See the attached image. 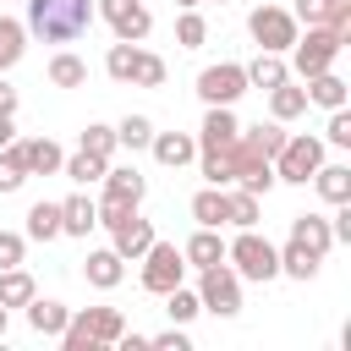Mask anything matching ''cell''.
<instances>
[{
  "instance_id": "obj_5",
  "label": "cell",
  "mask_w": 351,
  "mask_h": 351,
  "mask_svg": "<svg viewBox=\"0 0 351 351\" xmlns=\"http://www.w3.org/2000/svg\"><path fill=\"white\" fill-rule=\"evenodd\" d=\"M346 44H351V38H340L335 27H307V38L296 33V44H291L285 55H291V71H296V77H313V71H329Z\"/></svg>"
},
{
  "instance_id": "obj_34",
  "label": "cell",
  "mask_w": 351,
  "mask_h": 351,
  "mask_svg": "<svg viewBox=\"0 0 351 351\" xmlns=\"http://www.w3.org/2000/svg\"><path fill=\"white\" fill-rule=\"evenodd\" d=\"M241 137H247V143H252L263 159H274V154H280V143H285L291 132H285V121H269V126L258 121V126H241Z\"/></svg>"
},
{
  "instance_id": "obj_32",
  "label": "cell",
  "mask_w": 351,
  "mask_h": 351,
  "mask_svg": "<svg viewBox=\"0 0 351 351\" xmlns=\"http://www.w3.org/2000/svg\"><path fill=\"white\" fill-rule=\"evenodd\" d=\"M137 60H143V49H137V44H126V38H115V44H110V55H104V71H110L115 82H132V77H137Z\"/></svg>"
},
{
  "instance_id": "obj_44",
  "label": "cell",
  "mask_w": 351,
  "mask_h": 351,
  "mask_svg": "<svg viewBox=\"0 0 351 351\" xmlns=\"http://www.w3.org/2000/svg\"><path fill=\"white\" fill-rule=\"evenodd\" d=\"M148 346H159V351H186L192 340H186V329L176 324V329H159V335H148Z\"/></svg>"
},
{
  "instance_id": "obj_1",
  "label": "cell",
  "mask_w": 351,
  "mask_h": 351,
  "mask_svg": "<svg viewBox=\"0 0 351 351\" xmlns=\"http://www.w3.org/2000/svg\"><path fill=\"white\" fill-rule=\"evenodd\" d=\"M93 22V0H27V33L44 44H71Z\"/></svg>"
},
{
  "instance_id": "obj_9",
  "label": "cell",
  "mask_w": 351,
  "mask_h": 351,
  "mask_svg": "<svg viewBox=\"0 0 351 351\" xmlns=\"http://www.w3.org/2000/svg\"><path fill=\"white\" fill-rule=\"evenodd\" d=\"M93 16H104L115 27V38H126V44H143L154 33V16L143 0H93Z\"/></svg>"
},
{
  "instance_id": "obj_41",
  "label": "cell",
  "mask_w": 351,
  "mask_h": 351,
  "mask_svg": "<svg viewBox=\"0 0 351 351\" xmlns=\"http://www.w3.org/2000/svg\"><path fill=\"white\" fill-rule=\"evenodd\" d=\"M165 77H170V71H165V60L143 49V60H137V77H132V88H165Z\"/></svg>"
},
{
  "instance_id": "obj_26",
  "label": "cell",
  "mask_w": 351,
  "mask_h": 351,
  "mask_svg": "<svg viewBox=\"0 0 351 351\" xmlns=\"http://www.w3.org/2000/svg\"><path fill=\"white\" fill-rule=\"evenodd\" d=\"M318 263H324V258H318L313 247H302L296 236L280 247V274H291V280H313V274H318Z\"/></svg>"
},
{
  "instance_id": "obj_12",
  "label": "cell",
  "mask_w": 351,
  "mask_h": 351,
  "mask_svg": "<svg viewBox=\"0 0 351 351\" xmlns=\"http://www.w3.org/2000/svg\"><path fill=\"white\" fill-rule=\"evenodd\" d=\"M143 197H148V181H143L137 165H104V203H126V208H137Z\"/></svg>"
},
{
  "instance_id": "obj_28",
  "label": "cell",
  "mask_w": 351,
  "mask_h": 351,
  "mask_svg": "<svg viewBox=\"0 0 351 351\" xmlns=\"http://www.w3.org/2000/svg\"><path fill=\"white\" fill-rule=\"evenodd\" d=\"M22 181H27V154H22V137H11L0 148V197L5 192H22Z\"/></svg>"
},
{
  "instance_id": "obj_2",
  "label": "cell",
  "mask_w": 351,
  "mask_h": 351,
  "mask_svg": "<svg viewBox=\"0 0 351 351\" xmlns=\"http://www.w3.org/2000/svg\"><path fill=\"white\" fill-rule=\"evenodd\" d=\"M121 335H126L121 307H77L60 329V346L66 351H99V346H115Z\"/></svg>"
},
{
  "instance_id": "obj_35",
  "label": "cell",
  "mask_w": 351,
  "mask_h": 351,
  "mask_svg": "<svg viewBox=\"0 0 351 351\" xmlns=\"http://www.w3.org/2000/svg\"><path fill=\"white\" fill-rule=\"evenodd\" d=\"M192 219L219 230V225H225V186H203V192L192 197Z\"/></svg>"
},
{
  "instance_id": "obj_22",
  "label": "cell",
  "mask_w": 351,
  "mask_h": 351,
  "mask_svg": "<svg viewBox=\"0 0 351 351\" xmlns=\"http://www.w3.org/2000/svg\"><path fill=\"white\" fill-rule=\"evenodd\" d=\"M22 154H27V176H60V143L49 137H22Z\"/></svg>"
},
{
  "instance_id": "obj_19",
  "label": "cell",
  "mask_w": 351,
  "mask_h": 351,
  "mask_svg": "<svg viewBox=\"0 0 351 351\" xmlns=\"http://www.w3.org/2000/svg\"><path fill=\"white\" fill-rule=\"evenodd\" d=\"M302 82H307V88H302L307 104H318V110H340V104H346V77H335V66H329V71H313V77H302Z\"/></svg>"
},
{
  "instance_id": "obj_21",
  "label": "cell",
  "mask_w": 351,
  "mask_h": 351,
  "mask_svg": "<svg viewBox=\"0 0 351 351\" xmlns=\"http://www.w3.org/2000/svg\"><path fill=\"white\" fill-rule=\"evenodd\" d=\"M291 236H296L302 247H313L318 258H329V247H335V230H329L324 214H296V219H291Z\"/></svg>"
},
{
  "instance_id": "obj_18",
  "label": "cell",
  "mask_w": 351,
  "mask_h": 351,
  "mask_svg": "<svg viewBox=\"0 0 351 351\" xmlns=\"http://www.w3.org/2000/svg\"><path fill=\"white\" fill-rule=\"evenodd\" d=\"M241 71H247V88H263V93H269L274 82H285V77H291L285 55H274V49H258V55H252Z\"/></svg>"
},
{
  "instance_id": "obj_31",
  "label": "cell",
  "mask_w": 351,
  "mask_h": 351,
  "mask_svg": "<svg viewBox=\"0 0 351 351\" xmlns=\"http://www.w3.org/2000/svg\"><path fill=\"white\" fill-rule=\"evenodd\" d=\"M22 55H27V27L16 16H0V71H11Z\"/></svg>"
},
{
  "instance_id": "obj_13",
  "label": "cell",
  "mask_w": 351,
  "mask_h": 351,
  "mask_svg": "<svg viewBox=\"0 0 351 351\" xmlns=\"http://www.w3.org/2000/svg\"><path fill=\"white\" fill-rule=\"evenodd\" d=\"M236 132H241L236 110H230V104H208V115H203V126H197V154H214V148L236 143Z\"/></svg>"
},
{
  "instance_id": "obj_20",
  "label": "cell",
  "mask_w": 351,
  "mask_h": 351,
  "mask_svg": "<svg viewBox=\"0 0 351 351\" xmlns=\"http://www.w3.org/2000/svg\"><path fill=\"white\" fill-rule=\"evenodd\" d=\"M93 225H99V203H93V197L77 192V197L60 203V236H88Z\"/></svg>"
},
{
  "instance_id": "obj_40",
  "label": "cell",
  "mask_w": 351,
  "mask_h": 351,
  "mask_svg": "<svg viewBox=\"0 0 351 351\" xmlns=\"http://www.w3.org/2000/svg\"><path fill=\"white\" fill-rule=\"evenodd\" d=\"M324 148H351V110H329V126H324Z\"/></svg>"
},
{
  "instance_id": "obj_47",
  "label": "cell",
  "mask_w": 351,
  "mask_h": 351,
  "mask_svg": "<svg viewBox=\"0 0 351 351\" xmlns=\"http://www.w3.org/2000/svg\"><path fill=\"white\" fill-rule=\"evenodd\" d=\"M176 5H181V11H192V5H203V0H176ZM219 5H225V0H219Z\"/></svg>"
},
{
  "instance_id": "obj_16",
  "label": "cell",
  "mask_w": 351,
  "mask_h": 351,
  "mask_svg": "<svg viewBox=\"0 0 351 351\" xmlns=\"http://www.w3.org/2000/svg\"><path fill=\"white\" fill-rule=\"evenodd\" d=\"M66 318H71V307H66V302H55V296H33V302H27V329H33V335H44V340H60Z\"/></svg>"
},
{
  "instance_id": "obj_3",
  "label": "cell",
  "mask_w": 351,
  "mask_h": 351,
  "mask_svg": "<svg viewBox=\"0 0 351 351\" xmlns=\"http://www.w3.org/2000/svg\"><path fill=\"white\" fill-rule=\"evenodd\" d=\"M225 263H230L241 280H258V285L280 280V247H274L269 236H258V225H247L236 241H225Z\"/></svg>"
},
{
  "instance_id": "obj_43",
  "label": "cell",
  "mask_w": 351,
  "mask_h": 351,
  "mask_svg": "<svg viewBox=\"0 0 351 351\" xmlns=\"http://www.w3.org/2000/svg\"><path fill=\"white\" fill-rule=\"evenodd\" d=\"M329 11H335V0H296V22H307V27H324L329 22Z\"/></svg>"
},
{
  "instance_id": "obj_30",
  "label": "cell",
  "mask_w": 351,
  "mask_h": 351,
  "mask_svg": "<svg viewBox=\"0 0 351 351\" xmlns=\"http://www.w3.org/2000/svg\"><path fill=\"white\" fill-rule=\"evenodd\" d=\"M225 225H236V230L258 225V197L247 186H225Z\"/></svg>"
},
{
  "instance_id": "obj_10",
  "label": "cell",
  "mask_w": 351,
  "mask_h": 351,
  "mask_svg": "<svg viewBox=\"0 0 351 351\" xmlns=\"http://www.w3.org/2000/svg\"><path fill=\"white\" fill-rule=\"evenodd\" d=\"M247 93V71L236 60H219V66H203L197 71V99L203 104H236Z\"/></svg>"
},
{
  "instance_id": "obj_42",
  "label": "cell",
  "mask_w": 351,
  "mask_h": 351,
  "mask_svg": "<svg viewBox=\"0 0 351 351\" xmlns=\"http://www.w3.org/2000/svg\"><path fill=\"white\" fill-rule=\"evenodd\" d=\"M27 258V236L22 230H0V269H16Z\"/></svg>"
},
{
  "instance_id": "obj_39",
  "label": "cell",
  "mask_w": 351,
  "mask_h": 351,
  "mask_svg": "<svg viewBox=\"0 0 351 351\" xmlns=\"http://www.w3.org/2000/svg\"><path fill=\"white\" fill-rule=\"evenodd\" d=\"M148 137H154V121H148V115H126V121L115 126V143H121V148H132V154H137V148H148Z\"/></svg>"
},
{
  "instance_id": "obj_23",
  "label": "cell",
  "mask_w": 351,
  "mask_h": 351,
  "mask_svg": "<svg viewBox=\"0 0 351 351\" xmlns=\"http://www.w3.org/2000/svg\"><path fill=\"white\" fill-rule=\"evenodd\" d=\"M313 186H318L324 203H346V197H351V165H329V159H324V165L313 170Z\"/></svg>"
},
{
  "instance_id": "obj_37",
  "label": "cell",
  "mask_w": 351,
  "mask_h": 351,
  "mask_svg": "<svg viewBox=\"0 0 351 351\" xmlns=\"http://www.w3.org/2000/svg\"><path fill=\"white\" fill-rule=\"evenodd\" d=\"M165 313H170V324H192L203 313V302H197V291L176 285V291H165Z\"/></svg>"
},
{
  "instance_id": "obj_15",
  "label": "cell",
  "mask_w": 351,
  "mask_h": 351,
  "mask_svg": "<svg viewBox=\"0 0 351 351\" xmlns=\"http://www.w3.org/2000/svg\"><path fill=\"white\" fill-rule=\"evenodd\" d=\"M148 148H154V159H159L165 170H181V165L197 159V137H192V132H154Z\"/></svg>"
},
{
  "instance_id": "obj_27",
  "label": "cell",
  "mask_w": 351,
  "mask_h": 351,
  "mask_svg": "<svg viewBox=\"0 0 351 351\" xmlns=\"http://www.w3.org/2000/svg\"><path fill=\"white\" fill-rule=\"evenodd\" d=\"M38 296V285H33V274L16 263V269H0V307H27Z\"/></svg>"
},
{
  "instance_id": "obj_7",
  "label": "cell",
  "mask_w": 351,
  "mask_h": 351,
  "mask_svg": "<svg viewBox=\"0 0 351 351\" xmlns=\"http://www.w3.org/2000/svg\"><path fill=\"white\" fill-rule=\"evenodd\" d=\"M186 280V258H181V247L176 241H148V252H143V291L148 296H165V291H176Z\"/></svg>"
},
{
  "instance_id": "obj_25",
  "label": "cell",
  "mask_w": 351,
  "mask_h": 351,
  "mask_svg": "<svg viewBox=\"0 0 351 351\" xmlns=\"http://www.w3.org/2000/svg\"><path fill=\"white\" fill-rule=\"evenodd\" d=\"M27 241H55L60 236V203H49V197H38L33 208H27V230H22Z\"/></svg>"
},
{
  "instance_id": "obj_24",
  "label": "cell",
  "mask_w": 351,
  "mask_h": 351,
  "mask_svg": "<svg viewBox=\"0 0 351 351\" xmlns=\"http://www.w3.org/2000/svg\"><path fill=\"white\" fill-rule=\"evenodd\" d=\"M269 115H274V121H296V115H307V93H302L291 77L274 82V88H269Z\"/></svg>"
},
{
  "instance_id": "obj_38",
  "label": "cell",
  "mask_w": 351,
  "mask_h": 351,
  "mask_svg": "<svg viewBox=\"0 0 351 351\" xmlns=\"http://www.w3.org/2000/svg\"><path fill=\"white\" fill-rule=\"evenodd\" d=\"M176 44H181V49H197V44H208V22L197 16V5L176 16Z\"/></svg>"
},
{
  "instance_id": "obj_46",
  "label": "cell",
  "mask_w": 351,
  "mask_h": 351,
  "mask_svg": "<svg viewBox=\"0 0 351 351\" xmlns=\"http://www.w3.org/2000/svg\"><path fill=\"white\" fill-rule=\"evenodd\" d=\"M5 324H11V307H0V335H5Z\"/></svg>"
},
{
  "instance_id": "obj_11",
  "label": "cell",
  "mask_w": 351,
  "mask_h": 351,
  "mask_svg": "<svg viewBox=\"0 0 351 351\" xmlns=\"http://www.w3.org/2000/svg\"><path fill=\"white\" fill-rule=\"evenodd\" d=\"M148 241H154V219H143L137 208H132V214H121V219L110 225V247H115L126 263H132V258H143V252H148Z\"/></svg>"
},
{
  "instance_id": "obj_6",
  "label": "cell",
  "mask_w": 351,
  "mask_h": 351,
  "mask_svg": "<svg viewBox=\"0 0 351 351\" xmlns=\"http://www.w3.org/2000/svg\"><path fill=\"white\" fill-rule=\"evenodd\" d=\"M203 280H197V302H203V313H214V318H236L241 313V274L230 269V263H208V269H197Z\"/></svg>"
},
{
  "instance_id": "obj_14",
  "label": "cell",
  "mask_w": 351,
  "mask_h": 351,
  "mask_svg": "<svg viewBox=\"0 0 351 351\" xmlns=\"http://www.w3.org/2000/svg\"><path fill=\"white\" fill-rule=\"evenodd\" d=\"M82 280H88L93 291H115V285L126 280V258H121L115 247H93V252L82 258Z\"/></svg>"
},
{
  "instance_id": "obj_33",
  "label": "cell",
  "mask_w": 351,
  "mask_h": 351,
  "mask_svg": "<svg viewBox=\"0 0 351 351\" xmlns=\"http://www.w3.org/2000/svg\"><path fill=\"white\" fill-rule=\"evenodd\" d=\"M104 165H110V159H93V154H82V148H77L71 159H60V176H66V181H77V186H93V181H104Z\"/></svg>"
},
{
  "instance_id": "obj_8",
  "label": "cell",
  "mask_w": 351,
  "mask_h": 351,
  "mask_svg": "<svg viewBox=\"0 0 351 351\" xmlns=\"http://www.w3.org/2000/svg\"><path fill=\"white\" fill-rule=\"evenodd\" d=\"M247 33H252V44H258V49H274V55H285V49L296 44L302 22H296L285 5H269V0H263V5L247 16Z\"/></svg>"
},
{
  "instance_id": "obj_29",
  "label": "cell",
  "mask_w": 351,
  "mask_h": 351,
  "mask_svg": "<svg viewBox=\"0 0 351 351\" xmlns=\"http://www.w3.org/2000/svg\"><path fill=\"white\" fill-rule=\"evenodd\" d=\"M49 82H55V88H82V82H88V60L71 55V49L49 55Z\"/></svg>"
},
{
  "instance_id": "obj_4",
  "label": "cell",
  "mask_w": 351,
  "mask_h": 351,
  "mask_svg": "<svg viewBox=\"0 0 351 351\" xmlns=\"http://www.w3.org/2000/svg\"><path fill=\"white\" fill-rule=\"evenodd\" d=\"M318 165H324V137H313V132H296V137H285V143H280V154H274V181L307 186Z\"/></svg>"
},
{
  "instance_id": "obj_17",
  "label": "cell",
  "mask_w": 351,
  "mask_h": 351,
  "mask_svg": "<svg viewBox=\"0 0 351 351\" xmlns=\"http://www.w3.org/2000/svg\"><path fill=\"white\" fill-rule=\"evenodd\" d=\"M181 258H186V269H208V263H225V241H219V230H214V225H197V230L186 236Z\"/></svg>"
},
{
  "instance_id": "obj_45",
  "label": "cell",
  "mask_w": 351,
  "mask_h": 351,
  "mask_svg": "<svg viewBox=\"0 0 351 351\" xmlns=\"http://www.w3.org/2000/svg\"><path fill=\"white\" fill-rule=\"evenodd\" d=\"M11 137H16V126H11V115H0V148H5Z\"/></svg>"
},
{
  "instance_id": "obj_36",
  "label": "cell",
  "mask_w": 351,
  "mask_h": 351,
  "mask_svg": "<svg viewBox=\"0 0 351 351\" xmlns=\"http://www.w3.org/2000/svg\"><path fill=\"white\" fill-rule=\"evenodd\" d=\"M115 126H104V121H88V132H82V154H93V159H115Z\"/></svg>"
}]
</instances>
